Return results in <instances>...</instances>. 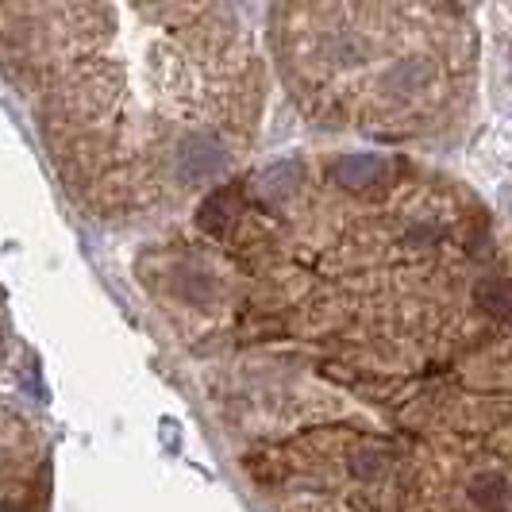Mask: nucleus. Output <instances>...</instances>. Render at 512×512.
Listing matches in <instances>:
<instances>
[{"instance_id":"2","label":"nucleus","mask_w":512,"mask_h":512,"mask_svg":"<svg viewBox=\"0 0 512 512\" xmlns=\"http://www.w3.org/2000/svg\"><path fill=\"white\" fill-rule=\"evenodd\" d=\"M382 174H385V162L374 158V154H347V158L335 162V178L343 181V185H370V181L382 178Z\"/></svg>"},{"instance_id":"3","label":"nucleus","mask_w":512,"mask_h":512,"mask_svg":"<svg viewBox=\"0 0 512 512\" xmlns=\"http://www.w3.org/2000/svg\"><path fill=\"white\" fill-rule=\"evenodd\" d=\"M478 301H482L493 316H505V285L493 282V289H478Z\"/></svg>"},{"instance_id":"1","label":"nucleus","mask_w":512,"mask_h":512,"mask_svg":"<svg viewBox=\"0 0 512 512\" xmlns=\"http://www.w3.org/2000/svg\"><path fill=\"white\" fill-rule=\"evenodd\" d=\"M174 162H178L185 181H201L224 166V147L216 139H208V135H189L178 151H174Z\"/></svg>"},{"instance_id":"4","label":"nucleus","mask_w":512,"mask_h":512,"mask_svg":"<svg viewBox=\"0 0 512 512\" xmlns=\"http://www.w3.org/2000/svg\"><path fill=\"white\" fill-rule=\"evenodd\" d=\"M0 512H16V505H8V501H0Z\"/></svg>"}]
</instances>
